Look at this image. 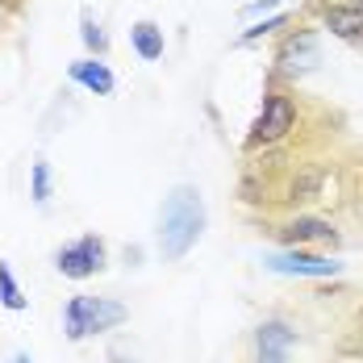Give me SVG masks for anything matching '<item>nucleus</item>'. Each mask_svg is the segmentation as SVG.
<instances>
[{
	"mask_svg": "<svg viewBox=\"0 0 363 363\" xmlns=\"http://www.w3.org/2000/svg\"><path fill=\"white\" fill-rule=\"evenodd\" d=\"M292 121H296V109H292L289 96H267L263 101V113H259V121H255V130H251V146L280 143L292 130Z\"/></svg>",
	"mask_w": 363,
	"mask_h": 363,
	"instance_id": "423d86ee",
	"label": "nucleus"
},
{
	"mask_svg": "<svg viewBox=\"0 0 363 363\" xmlns=\"http://www.w3.org/2000/svg\"><path fill=\"white\" fill-rule=\"evenodd\" d=\"M30 196H34L38 205L50 201V163L46 159H38L34 167H30Z\"/></svg>",
	"mask_w": 363,
	"mask_h": 363,
	"instance_id": "4468645a",
	"label": "nucleus"
},
{
	"mask_svg": "<svg viewBox=\"0 0 363 363\" xmlns=\"http://www.w3.org/2000/svg\"><path fill=\"white\" fill-rule=\"evenodd\" d=\"M109 363H125V359H109Z\"/></svg>",
	"mask_w": 363,
	"mask_h": 363,
	"instance_id": "a211bd4d",
	"label": "nucleus"
},
{
	"mask_svg": "<svg viewBox=\"0 0 363 363\" xmlns=\"http://www.w3.org/2000/svg\"><path fill=\"white\" fill-rule=\"evenodd\" d=\"M276 4H289V0H251V4L242 9V17H263V13L276 9Z\"/></svg>",
	"mask_w": 363,
	"mask_h": 363,
	"instance_id": "dca6fc26",
	"label": "nucleus"
},
{
	"mask_svg": "<svg viewBox=\"0 0 363 363\" xmlns=\"http://www.w3.org/2000/svg\"><path fill=\"white\" fill-rule=\"evenodd\" d=\"M79 38H84V46H88L92 55H105V50H109V34L101 30V21H96L88 9L79 13Z\"/></svg>",
	"mask_w": 363,
	"mask_h": 363,
	"instance_id": "ddd939ff",
	"label": "nucleus"
},
{
	"mask_svg": "<svg viewBox=\"0 0 363 363\" xmlns=\"http://www.w3.org/2000/svg\"><path fill=\"white\" fill-rule=\"evenodd\" d=\"M205 230V201L192 184H176L163 201V213H159V251L167 263H180L184 255L196 247Z\"/></svg>",
	"mask_w": 363,
	"mask_h": 363,
	"instance_id": "f257e3e1",
	"label": "nucleus"
},
{
	"mask_svg": "<svg viewBox=\"0 0 363 363\" xmlns=\"http://www.w3.org/2000/svg\"><path fill=\"white\" fill-rule=\"evenodd\" d=\"M0 305H4L9 313H26V309H30V301H26L21 284H17L13 272H9V263H0Z\"/></svg>",
	"mask_w": 363,
	"mask_h": 363,
	"instance_id": "f8f14e48",
	"label": "nucleus"
},
{
	"mask_svg": "<svg viewBox=\"0 0 363 363\" xmlns=\"http://www.w3.org/2000/svg\"><path fill=\"white\" fill-rule=\"evenodd\" d=\"M318 63H322V55H318V38L313 34H292L284 42V50H280V67L289 75H305Z\"/></svg>",
	"mask_w": 363,
	"mask_h": 363,
	"instance_id": "0eeeda50",
	"label": "nucleus"
},
{
	"mask_svg": "<svg viewBox=\"0 0 363 363\" xmlns=\"http://www.w3.org/2000/svg\"><path fill=\"white\" fill-rule=\"evenodd\" d=\"M55 267L67 280H88V276H96L105 267V242L96 234H84V238H75V242L55 251Z\"/></svg>",
	"mask_w": 363,
	"mask_h": 363,
	"instance_id": "7ed1b4c3",
	"label": "nucleus"
},
{
	"mask_svg": "<svg viewBox=\"0 0 363 363\" xmlns=\"http://www.w3.org/2000/svg\"><path fill=\"white\" fill-rule=\"evenodd\" d=\"M263 267L276 272V276H305V280H330V276L342 272L338 259H322V255H309L301 247L280 251V255H263Z\"/></svg>",
	"mask_w": 363,
	"mask_h": 363,
	"instance_id": "20e7f679",
	"label": "nucleus"
},
{
	"mask_svg": "<svg viewBox=\"0 0 363 363\" xmlns=\"http://www.w3.org/2000/svg\"><path fill=\"white\" fill-rule=\"evenodd\" d=\"M292 347H296V330L280 318L259 322L255 330V363H289Z\"/></svg>",
	"mask_w": 363,
	"mask_h": 363,
	"instance_id": "39448f33",
	"label": "nucleus"
},
{
	"mask_svg": "<svg viewBox=\"0 0 363 363\" xmlns=\"http://www.w3.org/2000/svg\"><path fill=\"white\" fill-rule=\"evenodd\" d=\"M67 75H72L75 84H84L88 92H96V96H109L113 88H117L113 72L101 63V59H75L72 67H67Z\"/></svg>",
	"mask_w": 363,
	"mask_h": 363,
	"instance_id": "6e6552de",
	"label": "nucleus"
},
{
	"mask_svg": "<svg viewBox=\"0 0 363 363\" xmlns=\"http://www.w3.org/2000/svg\"><path fill=\"white\" fill-rule=\"evenodd\" d=\"M280 238H284L289 247H305V242H334L338 234H334V225L322 221V218H296L280 230Z\"/></svg>",
	"mask_w": 363,
	"mask_h": 363,
	"instance_id": "1a4fd4ad",
	"label": "nucleus"
},
{
	"mask_svg": "<svg viewBox=\"0 0 363 363\" xmlns=\"http://www.w3.org/2000/svg\"><path fill=\"white\" fill-rule=\"evenodd\" d=\"M130 46H134V55H138L143 63H155V59H163L167 38H163V30H159L155 21H134V26H130Z\"/></svg>",
	"mask_w": 363,
	"mask_h": 363,
	"instance_id": "9d476101",
	"label": "nucleus"
},
{
	"mask_svg": "<svg viewBox=\"0 0 363 363\" xmlns=\"http://www.w3.org/2000/svg\"><path fill=\"white\" fill-rule=\"evenodd\" d=\"M9 363H34V359H30L26 351H17V355H13V359H9Z\"/></svg>",
	"mask_w": 363,
	"mask_h": 363,
	"instance_id": "f3484780",
	"label": "nucleus"
},
{
	"mask_svg": "<svg viewBox=\"0 0 363 363\" xmlns=\"http://www.w3.org/2000/svg\"><path fill=\"white\" fill-rule=\"evenodd\" d=\"M322 21H326L338 38L363 42V9H351V4H326V9H322Z\"/></svg>",
	"mask_w": 363,
	"mask_h": 363,
	"instance_id": "9b49d317",
	"label": "nucleus"
},
{
	"mask_svg": "<svg viewBox=\"0 0 363 363\" xmlns=\"http://www.w3.org/2000/svg\"><path fill=\"white\" fill-rule=\"evenodd\" d=\"M125 318H130L125 305H117L109 296H72L63 305V330L72 342H84L88 334H105V330L121 326Z\"/></svg>",
	"mask_w": 363,
	"mask_h": 363,
	"instance_id": "f03ea898",
	"label": "nucleus"
},
{
	"mask_svg": "<svg viewBox=\"0 0 363 363\" xmlns=\"http://www.w3.org/2000/svg\"><path fill=\"white\" fill-rule=\"evenodd\" d=\"M289 26V17L280 13V17H263V21H255L251 30H242L238 34V46H247V42H259V38H267V34H276V30H284Z\"/></svg>",
	"mask_w": 363,
	"mask_h": 363,
	"instance_id": "2eb2a0df",
	"label": "nucleus"
}]
</instances>
